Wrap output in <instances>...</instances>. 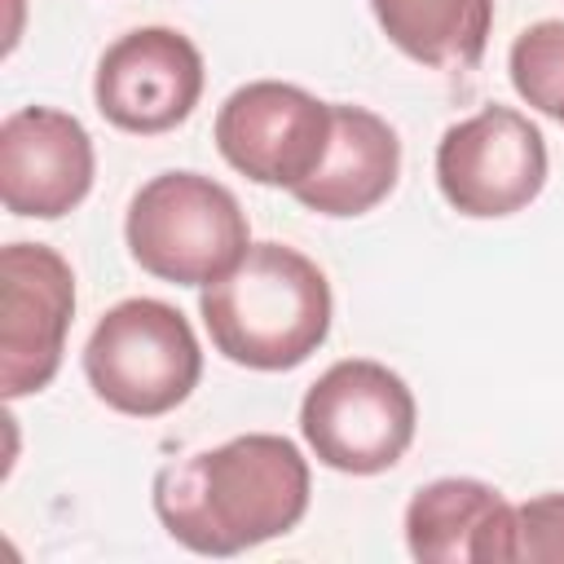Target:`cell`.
<instances>
[{
	"instance_id": "cell-14",
	"label": "cell",
	"mask_w": 564,
	"mask_h": 564,
	"mask_svg": "<svg viewBox=\"0 0 564 564\" xmlns=\"http://www.w3.org/2000/svg\"><path fill=\"white\" fill-rule=\"evenodd\" d=\"M507 70H511L516 93L533 110L564 123V22L560 18L524 26L511 44Z\"/></svg>"
},
{
	"instance_id": "cell-6",
	"label": "cell",
	"mask_w": 564,
	"mask_h": 564,
	"mask_svg": "<svg viewBox=\"0 0 564 564\" xmlns=\"http://www.w3.org/2000/svg\"><path fill=\"white\" fill-rule=\"evenodd\" d=\"M436 185L458 216H511L546 185V141L529 115L480 106L445 128L436 145Z\"/></svg>"
},
{
	"instance_id": "cell-1",
	"label": "cell",
	"mask_w": 564,
	"mask_h": 564,
	"mask_svg": "<svg viewBox=\"0 0 564 564\" xmlns=\"http://www.w3.org/2000/svg\"><path fill=\"white\" fill-rule=\"evenodd\" d=\"M163 529L198 555H238L291 533L308 511V463L278 432L185 454L154 476Z\"/></svg>"
},
{
	"instance_id": "cell-2",
	"label": "cell",
	"mask_w": 564,
	"mask_h": 564,
	"mask_svg": "<svg viewBox=\"0 0 564 564\" xmlns=\"http://www.w3.org/2000/svg\"><path fill=\"white\" fill-rule=\"evenodd\" d=\"M203 326L220 357L247 370H291L330 330L326 273L286 242H251L247 256L203 286Z\"/></svg>"
},
{
	"instance_id": "cell-10",
	"label": "cell",
	"mask_w": 564,
	"mask_h": 564,
	"mask_svg": "<svg viewBox=\"0 0 564 564\" xmlns=\"http://www.w3.org/2000/svg\"><path fill=\"white\" fill-rule=\"evenodd\" d=\"M93 189V137L53 106H22L0 123V203L13 216L57 220Z\"/></svg>"
},
{
	"instance_id": "cell-15",
	"label": "cell",
	"mask_w": 564,
	"mask_h": 564,
	"mask_svg": "<svg viewBox=\"0 0 564 564\" xmlns=\"http://www.w3.org/2000/svg\"><path fill=\"white\" fill-rule=\"evenodd\" d=\"M511 560H564V494H542L516 507Z\"/></svg>"
},
{
	"instance_id": "cell-8",
	"label": "cell",
	"mask_w": 564,
	"mask_h": 564,
	"mask_svg": "<svg viewBox=\"0 0 564 564\" xmlns=\"http://www.w3.org/2000/svg\"><path fill=\"white\" fill-rule=\"evenodd\" d=\"M75 317V273L44 242L0 251V392L31 397L53 383Z\"/></svg>"
},
{
	"instance_id": "cell-9",
	"label": "cell",
	"mask_w": 564,
	"mask_h": 564,
	"mask_svg": "<svg viewBox=\"0 0 564 564\" xmlns=\"http://www.w3.org/2000/svg\"><path fill=\"white\" fill-rule=\"evenodd\" d=\"M203 97V53L172 26H137L119 35L93 79V101L123 132H167L189 119Z\"/></svg>"
},
{
	"instance_id": "cell-11",
	"label": "cell",
	"mask_w": 564,
	"mask_h": 564,
	"mask_svg": "<svg viewBox=\"0 0 564 564\" xmlns=\"http://www.w3.org/2000/svg\"><path fill=\"white\" fill-rule=\"evenodd\" d=\"M516 507L485 480L445 476L405 507V546L427 564H511Z\"/></svg>"
},
{
	"instance_id": "cell-13",
	"label": "cell",
	"mask_w": 564,
	"mask_h": 564,
	"mask_svg": "<svg viewBox=\"0 0 564 564\" xmlns=\"http://www.w3.org/2000/svg\"><path fill=\"white\" fill-rule=\"evenodd\" d=\"M383 35L432 70H471L485 57L494 0H370Z\"/></svg>"
},
{
	"instance_id": "cell-7",
	"label": "cell",
	"mask_w": 564,
	"mask_h": 564,
	"mask_svg": "<svg viewBox=\"0 0 564 564\" xmlns=\"http://www.w3.org/2000/svg\"><path fill=\"white\" fill-rule=\"evenodd\" d=\"M330 128V106L300 84L256 79L234 88L216 110V150L247 181L295 189L322 167Z\"/></svg>"
},
{
	"instance_id": "cell-12",
	"label": "cell",
	"mask_w": 564,
	"mask_h": 564,
	"mask_svg": "<svg viewBox=\"0 0 564 564\" xmlns=\"http://www.w3.org/2000/svg\"><path fill=\"white\" fill-rule=\"evenodd\" d=\"M335 128L322 167L295 185V203L317 216H361L379 207L401 176V141L388 119L366 106H330Z\"/></svg>"
},
{
	"instance_id": "cell-5",
	"label": "cell",
	"mask_w": 564,
	"mask_h": 564,
	"mask_svg": "<svg viewBox=\"0 0 564 564\" xmlns=\"http://www.w3.org/2000/svg\"><path fill=\"white\" fill-rule=\"evenodd\" d=\"M414 392L370 357H344L300 401V432L317 463L348 476H379L414 441Z\"/></svg>"
},
{
	"instance_id": "cell-3",
	"label": "cell",
	"mask_w": 564,
	"mask_h": 564,
	"mask_svg": "<svg viewBox=\"0 0 564 564\" xmlns=\"http://www.w3.org/2000/svg\"><path fill=\"white\" fill-rule=\"evenodd\" d=\"M123 238L145 273L176 286L216 282L251 247L238 198L203 172H163L145 181L128 203Z\"/></svg>"
},
{
	"instance_id": "cell-4",
	"label": "cell",
	"mask_w": 564,
	"mask_h": 564,
	"mask_svg": "<svg viewBox=\"0 0 564 564\" xmlns=\"http://www.w3.org/2000/svg\"><path fill=\"white\" fill-rule=\"evenodd\" d=\"M84 375L93 392L132 419L176 410L203 375V348L181 308L163 300H123L88 335Z\"/></svg>"
}]
</instances>
